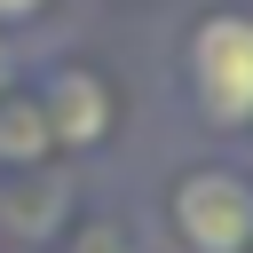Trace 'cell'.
Segmentation results:
<instances>
[{"label":"cell","instance_id":"6da1fadb","mask_svg":"<svg viewBox=\"0 0 253 253\" xmlns=\"http://www.w3.org/2000/svg\"><path fill=\"white\" fill-rule=\"evenodd\" d=\"M190 87L213 126L253 119V16H206L190 32Z\"/></svg>","mask_w":253,"mask_h":253},{"label":"cell","instance_id":"7a4b0ae2","mask_svg":"<svg viewBox=\"0 0 253 253\" xmlns=\"http://www.w3.org/2000/svg\"><path fill=\"white\" fill-rule=\"evenodd\" d=\"M174 221L198 253H237L253 237V182L237 174H190L182 198H174Z\"/></svg>","mask_w":253,"mask_h":253},{"label":"cell","instance_id":"3957f363","mask_svg":"<svg viewBox=\"0 0 253 253\" xmlns=\"http://www.w3.org/2000/svg\"><path fill=\"white\" fill-rule=\"evenodd\" d=\"M55 134H71V142H95V134H103V87H95L87 71L55 79Z\"/></svg>","mask_w":253,"mask_h":253},{"label":"cell","instance_id":"277c9868","mask_svg":"<svg viewBox=\"0 0 253 253\" xmlns=\"http://www.w3.org/2000/svg\"><path fill=\"white\" fill-rule=\"evenodd\" d=\"M40 8H47V0H0V16H8V24H16V16H40Z\"/></svg>","mask_w":253,"mask_h":253}]
</instances>
